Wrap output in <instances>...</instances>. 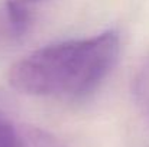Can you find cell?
Wrapping results in <instances>:
<instances>
[{
    "label": "cell",
    "mask_w": 149,
    "mask_h": 147,
    "mask_svg": "<svg viewBox=\"0 0 149 147\" xmlns=\"http://www.w3.org/2000/svg\"><path fill=\"white\" fill-rule=\"evenodd\" d=\"M120 53L116 30L38 49L17 61L10 85L28 95L78 99L93 92L114 68Z\"/></svg>",
    "instance_id": "cell-1"
},
{
    "label": "cell",
    "mask_w": 149,
    "mask_h": 147,
    "mask_svg": "<svg viewBox=\"0 0 149 147\" xmlns=\"http://www.w3.org/2000/svg\"><path fill=\"white\" fill-rule=\"evenodd\" d=\"M49 0H6V13L16 33H23L31 22L32 10Z\"/></svg>",
    "instance_id": "cell-2"
},
{
    "label": "cell",
    "mask_w": 149,
    "mask_h": 147,
    "mask_svg": "<svg viewBox=\"0 0 149 147\" xmlns=\"http://www.w3.org/2000/svg\"><path fill=\"white\" fill-rule=\"evenodd\" d=\"M12 147H64L55 137L51 134L33 128V127H25L17 128L16 139Z\"/></svg>",
    "instance_id": "cell-3"
}]
</instances>
